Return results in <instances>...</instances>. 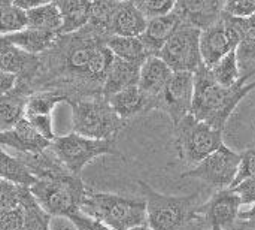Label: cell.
<instances>
[{
  "label": "cell",
  "mask_w": 255,
  "mask_h": 230,
  "mask_svg": "<svg viewBox=\"0 0 255 230\" xmlns=\"http://www.w3.org/2000/svg\"><path fill=\"white\" fill-rule=\"evenodd\" d=\"M182 25L179 16L175 12H170L163 16L148 19L146 28L140 36L149 55H158L164 43L175 34V31Z\"/></svg>",
  "instance_id": "obj_20"
},
{
  "label": "cell",
  "mask_w": 255,
  "mask_h": 230,
  "mask_svg": "<svg viewBox=\"0 0 255 230\" xmlns=\"http://www.w3.org/2000/svg\"><path fill=\"white\" fill-rule=\"evenodd\" d=\"M31 93L22 87L15 85V88L6 94L0 96V130L12 129L18 121L25 118V106L28 96Z\"/></svg>",
  "instance_id": "obj_22"
},
{
  "label": "cell",
  "mask_w": 255,
  "mask_h": 230,
  "mask_svg": "<svg viewBox=\"0 0 255 230\" xmlns=\"http://www.w3.org/2000/svg\"><path fill=\"white\" fill-rule=\"evenodd\" d=\"M25 118L31 123V126L37 130V133L42 135L45 139H48L51 142L55 139L51 115H31V117H25Z\"/></svg>",
  "instance_id": "obj_36"
},
{
  "label": "cell",
  "mask_w": 255,
  "mask_h": 230,
  "mask_svg": "<svg viewBox=\"0 0 255 230\" xmlns=\"http://www.w3.org/2000/svg\"><path fill=\"white\" fill-rule=\"evenodd\" d=\"M15 0H0V7H4V6H10L13 4Z\"/></svg>",
  "instance_id": "obj_44"
},
{
  "label": "cell",
  "mask_w": 255,
  "mask_h": 230,
  "mask_svg": "<svg viewBox=\"0 0 255 230\" xmlns=\"http://www.w3.org/2000/svg\"><path fill=\"white\" fill-rule=\"evenodd\" d=\"M128 230H152L148 225H142V226H136V228H131Z\"/></svg>",
  "instance_id": "obj_45"
},
{
  "label": "cell",
  "mask_w": 255,
  "mask_h": 230,
  "mask_svg": "<svg viewBox=\"0 0 255 230\" xmlns=\"http://www.w3.org/2000/svg\"><path fill=\"white\" fill-rule=\"evenodd\" d=\"M0 145L10 147L18 154L36 156L46 151L51 147V141L39 135L27 118H22L12 129L0 132Z\"/></svg>",
  "instance_id": "obj_14"
},
{
  "label": "cell",
  "mask_w": 255,
  "mask_h": 230,
  "mask_svg": "<svg viewBox=\"0 0 255 230\" xmlns=\"http://www.w3.org/2000/svg\"><path fill=\"white\" fill-rule=\"evenodd\" d=\"M232 190L238 195L241 205H254L255 204V178H247L236 186L232 187Z\"/></svg>",
  "instance_id": "obj_37"
},
{
  "label": "cell",
  "mask_w": 255,
  "mask_h": 230,
  "mask_svg": "<svg viewBox=\"0 0 255 230\" xmlns=\"http://www.w3.org/2000/svg\"><path fill=\"white\" fill-rule=\"evenodd\" d=\"M241 201L232 189L217 190L209 201L196 207V220L203 219L211 230H236Z\"/></svg>",
  "instance_id": "obj_11"
},
{
  "label": "cell",
  "mask_w": 255,
  "mask_h": 230,
  "mask_svg": "<svg viewBox=\"0 0 255 230\" xmlns=\"http://www.w3.org/2000/svg\"><path fill=\"white\" fill-rule=\"evenodd\" d=\"M239 163L241 153H236L223 144L218 150L205 157L190 171L184 172L181 177L200 180L215 190L230 189L236 180Z\"/></svg>",
  "instance_id": "obj_8"
},
{
  "label": "cell",
  "mask_w": 255,
  "mask_h": 230,
  "mask_svg": "<svg viewBox=\"0 0 255 230\" xmlns=\"http://www.w3.org/2000/svg\"><path fill=\"white\" fill-rule=\"evenodd\" d=\"M194 96V73L173 72L163 93L157 99V109L164 111L173 126L191 114Z\"/></svg>",
  "instance_id": "obj_10"
},
{
  "label": "cell",
  "mask_w": 255,
  "mask_h": 230,
  "mask_svg": "<svg viewBox=\"0 0 255 230\" xmlns=\"http://www.w3.org/2000/svg\"><path fill=\"white\" fill-rule=\"evenodd\" d=\"M21 186H15L0 178V217L19 205Z\"/></svg>",
  "instance_id": "obj_33"
},
{
  "label": "cell",
  "mask_w": 255,
  "mask_h": 230,
  "mask_svg": "<svg viewBox=\"0 0 255 230\" xmlns=\"http://www.w3.org/2000/svg\"><path fill=\"white\" fill-rule=\"evenodd\" d=\"M255 90V76L244 75L232 87L215 82L209 67L202 64L194 72V96L191 115L209 126L224 130L236 106Z\"/></svg>",
  "instance_id": "obj_1"
},
{
  "label": "cell",
  "mask_w": 255,
  "mask_h": 230,
  "mask_svg": "<svg viewBox=\"0 0 255 230\" xmlns=\"http://www.w3.org/2000/svg\"><path fill=\"white\" fill-rule=\"evenodd\" d=\"M4 37L10 43L18 46L19 49H22L31 55H40L55 42V39L58 37V33L27 27L18 33L6 34Z\"/></svg>",
  "instance_id": "obj_24"
},
{
  "label": "cell",
  "mask_w": 255,
  "mask_h": 230,
  "mask_svg": "<svg viewBox=\"0 0 255 230\" xmlns=\"http://www.w3.org/2000/svg\"><path fill=\"white\" fill-rule=\"evenodd\" d=\"M0 230H22V213L19 205L0 217Z\"/></svg>",
  "instance_id": "obj_39"
},
{
  "label": "cell",
  "mask_w": 255,
  "mask_h": 230,
  "mask_svg": "<svg viewBox=\"0 0 255 230\" xmlns=\"http://www.w3.org/2000/svg\"><path fill=\"white\" fill-rule=\"evenodd\" d=\"M67 102V96L58 91H51V90H42V91H34L28 96L27 106H25V117L31 115H51L52 111L57 108V105Z\"/></svg>",
  "instance_id": "obj_29"
},
{
  "label": "cell",
  "mask_w": 255,
  "mask_h": 230,
  "mask_svg": "<svg viewBox=\"0 0 255 230\" xmlns=\"http://www.w3.org/2000/svg\"><path fill=\"white\" fill-rule=\"evenodd\" d=\"M229 18L239 36V42L235 52H236L241 76L244 75L255 76V15L245 18L229 15Z\"/></svg>",
  "instance_id": "obj_16"
},
{
  "label": "cell",
  "mask_w": 255,
  "mask_h": 230,
  "mask_svg": "<svg viewBox=\"0 0 255 230\" xmlns=\"http://www.w3.org/2000/svg\"><path fill=\"white\" fill-rule=\"evenodd\" d=\"M114 1H117V3H127V1H131V0H114Z\"/></svg>",
  "instance_id": "obj_46"
},
{
  "label": "cell",
  "mask_w": 255,
  "mask_h": 230,
  "mask_svg": "<svg viewBox=\"0 0 255 230\" xmlns=\"http://www.w3.org/2000/svg\"><path fill=\"white\" fill-rule=\"evenodd\" d=\"M148 19L134 6L133 0L127 3H117L115 10L109 21V37L111 36H126V37H140L146 28Z\"/></svg>",
  "instance_id": "obj_18"
},
{
  "label": "cell",
  "mask_w": 255,
  "mask_h": 230,
  "mask_svg": "<svg viewBox=\"0 0 255 230\" xmlns=\"http://www.w3.org/2000/svg\"><path fill=\"white\" fill-rule=\"evenodd\" d=\"M16 81H18V78L15 75L0 70V96L12 91L16 85Z\"/></svg>",
  "instance_id": "obj_41"
},
{
  "label": "cell",
  "mask_w": 255,
  "mask_h": 230,
  "mask_svg": "<svg viewBox=\"0 0 255 230\" xmlns=\"http://www.w3.org/2000/svg\"><path fill=\"white\" fill-rule=\"evenodd\" d=\"M146 204V225L152 230H182L196 220L194 210L200 193L184 196L163 195L145 181H137Z\"/></svg>",
  "instance_id": "obj_4"
},
{
  "label": "cell",
  "mask_w": 255,
  "mask_h": 230,
  "mask_svg": "<svg viewBox=\"0 0 255 230\" xmlns=\"http://www.w3.org/2000/svg\"><path fill=\"white\" fill-rule=\"evenodd\" d=\"M223 132L191 114L187 115L173 126L175 148L179 159L190 166H196L223 145Z\"/></svg>",
  "instance_id": "obj_6"
},
{
  "label": "cell",
  "mask_w": 255,
  "mask_h": 230,
  "mask_svg": "<svg viewBox=\"0 0 255 230\" xmlns=\"http://www.w3.org/2000/svg\"><path fill=\"white\" fill-rule=\"evenodd\" d=\"M212 78L223 87H232L241 79V70L236 60V52L232 51L209 67Z\"/></svg>",
  "instance_id": "obj_30"
},
{
  "label": "cell",
  "mask_w": 255,
  "mask_h": 230,
  "mask_svg": "<svg viewBox=\"0 0 255 230\" xmlns=\"http://www.w3.org/2000/svg\"><path fill=\"white\" fill-rule=\"evenodd\" d=\"M224 13L238 18L255 15V0H224Z\"/></svg>",
  "instance_id": "obj_35"
},
{
  "label": "cell",
  "mask_w": 255,
  "mask_h": 230,
  "mask_svg": "<svg viewBox=\"0 0 255 230\" xmlns=\"http://www.w3.org/2000/svg\"><path fill=\"white\" fill-rule=\"evenodd\" d=\"M172 75L173 70L158 55L148 57L140 66L137 85L148 97H151L155 102V109H157V99L163 93Z\"/></svg>",
  "instance_id": "obj_19"
},
{
  "label": "cell",
  "mask_w": 255,
  "mask_h": 230,
  "mask_svg": "<svg viewBox=\"0 0 255 230\" xmlns=\"http://www.w3.org/2000/svg\"><path fill=\"white\" fill-rule=\"evenodd\" d=\"M19 208L22 213V230H51L52 217L39 205L30 187H21Z\"/></svg>",
  "instance_id": "obj_25"
},
{
  "label": "cell",
  "mask_w": 255,
  "mask_h": 230,
  "mask_svg": "<svg viewBox=\"0 0 255 230\" xmlns=\"http://www.w3.org/2000/svg\"><path fill=\"white\" fill-rule=\"evenodd\" d=\"M27 28V12L15 4L0 7V36Z\"/></svg>",
  "instance_id": "obj_31"
},
{
  "label": "cell",
  "mask_w": 255,
  "mask_h": 230,
  "mask_svg": "<svg viewBox=\"0 0 255 230\" xmlns=\"http://www.w3.org/2000/svg\"><path fill=\"white\" fill-rule=\"evenodd\" d=\"M247 178H255V147L241 153V163H239L238 175H236V180L232 184V187Z\"/></svg>",
  "instance_id": "obj_34"
},
{
  "label": "cell",
  "mask_w": 255,
  "mask_h": 230,
  "mask_svg": "<svg viewBox=\"0 0 255 230\" xmlns=\"http://www.w3.org/2000/svg\"><path fill=\"white\" fill-rule=\"evenodd\" d=\"M69 219L75 225L76 230H112L109 229L106 225H103L102 222H99V220H96V219H93L84 213H78Z\"/></svg>",
  "instance_id": "obj_38"
},
{
  "label": "cell",
  "mask_w": 255,
  "mask_h": 230,
  "mask_svg": "<svg viewBox=\"0 0 255 230\" xmlns=\"http://www.w3.org/2000/svg\"><path fill=\"white\" fill-rule=\"evenodd\" d=\"M0 132H1V130H0Z\"/></svg>",
  "instance_id": "obj_47"
},
{
  "label": "cell",
  "mask_w": 255,
  "mask_h": 230,
  "mask_svg": "<svg viewBox=\"0 0 255 230\" xmlns=\"http://www.w3.org/2000/svg\"><path fill=\"white\" fill-rule=\"evenodd\" d=\"M48 3H54V0H15L13 1L15 6L24 9L25 12L30 9H34V7L43 6V4H48Z\"/></svg>",
  "instance_id": "obj_43"
},
{
  "label": "cell",
  "mask_w": 255,
  "mask_h": 230,
  "mask_svg": "<svg viewBox=\"0 0 255 230\" xmlns=\"http://www.w3.org/2000/svg\"><path fill=\"white\" fill-rule=\"evenodd\" d=\"M51 230H76V228L67 217H52Z\"/></svg>",
  "instance_id": "obj_42"
},
{
  "label": "cell",
  "mask_w": 255,
  "mask_h": 230,
  "mask_svg": "<svg viewBox=\"0 0 255 230\" xmlns=\"http://www.w3.org/2000/svg\"><path fill=\"white\" fill-rule=\"evenodd\" d=\"M109 106L114 109V112L123 120L127 121L130 118H134L137 115H142L148 111L155 109V102L148 97L139 85H133L128 88H124L111 97L106 99Z\"/></svg>",
  "instance_id": "obj_17"
},
{
  "label": "cell",
  "mask_w": 255,
  "mask_h": 230,
  "mask_svg": "<svg viewBox=\"0 0 255 230\" xmlns=\"http://www.w3.org/2000/svg\"><path fill=\"white\" fill-rule=\"evenodd\" d=\"M39 67V55H31L4 36H0V70L12 73L18 78L16 84H27Z\"/></svg>",
  "instance_id": "obj_15"
},
{
  "label": "cell",
  "mask_w": 255,
  "mask_h": 230,
  "mask_svg": "<svg viewBox=\"0 0 255 230\" xmlns=\"http://www.w3.org/2000/svg\"><path fill=\"white\" fill-rule=\"evenodd\" d=\"M236 230H255V204L247 211H239Z\"/></svg>",
  "instance_id": "obj_40"
},
{
  "label": "cell",
  "mask_w": 255,
  "mask_h": 230,
  "mask_svg": "<svg viewBox=\"0 0 255 230\" xmlns=\"http://www.w3.org/2000/svg\"><path fill=\"white\" fill-rule=\"evenodd\" d=\"M106 46L114 54L115 58L139 63L142 64L148 57H151L140 40V37H126V36H111L106 39Z\"/></svg>",
  "instance_id": "obj_26"
},
{
  "label": "cell",
  "mask_w": 255,
  "mask_h": 230,
  "mask_svg": "<svg viewBox=\"0 0 255 230\" xmlns=\"http://www.w3.org/2000/svg\"><path fill=\"white\" fill-rule=\"evenodd\" d=\"M173 12L184 25L202 31L221 19L224 0H176Z\"/></svg>",
  "instance_id": "obj_13"
},
{
  "label": "cell",
  "mask_w": 255,
  "mask_h": 230,
  "mask_svg": "<svg viewBox=\"0 0 255 230\" xmlns=\"http://www.w3.org/2000/svg\"><path fill=\"white\" fill-rule=\"evenodd\" d=\"M87 189L79 175L69 172L60 163L52 171L36 178L30 192L51 217L69 219L81 213V202Z\"/></svg>",
  "instance_id": "obj_2"
},
{
  "label": "cell",
  "mask_w": 255,
  "mask_h": 230,
  "mask_svg": "<svg viewBox=\"0 0 255 230\" xmlns=\"http://www.w3.org/2000/svg\"><path fill=\"white\" fill-rule=\"evenodd\" d=\"M51 150L60 163L75 175H79L96 157L106 154L120 156L115 139H90L73 132L64 136H57L51 142Z\"/></svg>",
  "instance_id": "obj_7"
},
{
  "label": "cell",
  "mask_w": 255,
  "mask_h": 230,
  "mask_svg": "<svg viewBox=\"0 0 255 230\" xmlns=\"http://www.w3.org/2000/svg\"><path fill=\"white\" fill-rule=\"evenodd\" d=\"M158 57L173 72L194 73L203 64L200 55V30L182 24L164 43Z\"/></svg>",
  "instance_id": "obj_9"
},
{
  "label": "cell",
  "mask_w": 255,
  "mask_h": 230,
  "mask_svg": "<svg viewBox=\"0 0 255 230\" xmlns=\"http://www.w3.org/2000/svg\"><path fill=\"white\" fill-rule=\"evenodd\" d=\"M61 25H63L61 13L54 3H48L27 10V27L30 28L54 31L60 34Z\"/></svg>",
  "instance_id": "obj_28"
},
{
  "label": "cell",
  "mask_w": 255,
  "mask_h": 230,
  "mask_svg": "<svg viewBox=\"0 0 255 230\" xmlns=\"http://www.w3.org/2000/svg\"><path fill=\"white\" fill-rule=\"evenodd\" d=\"M140 66L139 63H130L120 58H115L102 87V96L105 99L111 97L112 94L137 85L139 84V75H140Z\"/></svg>",
  "instance_id": "obj_21"
},
{
  "label": "cell",
  "mask_w": 255,
  "mask_h": 230,
  "mask_svg": "<svg viewBox=\"0 0 255 230\" xmlns=\"http://www.w3.org/2000/svg\"><path fill=\"white\" fill-rule=\"evenodd\" d=\"M0 178L21 187H31L36 183V178L28 171V168L18 157L7 154L1 148V145H0Z\"/></svg>",
  "instance_id": "obj_27"
},
{
  "label": "cell",
  "mask_w": 255,
  "mask_h": 230,
  "mask_svg": "<svg viewBox=\"0 0 255 230\" xmlns=\"http://www.w3.org/2000/svg\"><path fill=\"white\" fill-rule=\"evenodd\" d=\"M91 3L93 0H54L63 18L60 34L75 33L84 28L90 19Z\"/></svg>",
  "instance_id": "obj_23"
},
{
  "label": "cell",
  "mask_w": 255,
  "mask_h": 230,
  "mask_svg": "<svg viewBox=\"0 0 255 230\" xmlns=\"http://www.w3.org/2000/svg\"><path fill=\"white\" fill-rule=\"evenodd\" d=\"M81 213L102 222L112 230H128L146 225L145 199L124 198L91 189H87L82 198Z\"/></svg>",
  "instance_id": "obj_3"
},
{
  "label": "cell",
  "mask_w": 255,
  "mask_h": 230,
  "mask_svg": "<svg viewBox=\"0 0 255 230\" xmlns=\"http://www.w3.org/2000/svg\"><path fill=\"white\" fill-rule=\"evenodd\" d=\"M239 42L236 28L229 15L223 12L220 21L200 31V55L206 67L214 66L229 52L235 51Z\"/></svg>",
  "instance_id": "obj_12"
},
{
  "label": "cell",
  "mask_w": 255,
  "mask_h": 230,
  "mask_svg": "<svg viewBox=\"0 0 255 230\" xmlns=\"http://www.w3.org/2000/svg\"><path fill=\"white\" fill-rule=\"evenodd\" d=\"M72 130L76 135L90 139H115L124 127L123 121L109 106L105 97H88L73 100Z\"/></svg>",
  "instance_id": "obj_5"
},
{
  "label": "cell",
  "mask_w": 255,
  "mask_h": 230,
  "mask_svg": "<svg viewBox=\"0 0 255 230\" xmlns=\"http://www.w3.org/2000/svg\"><path fill=\"white\" fill-rule=\"evenodd\" d=\"M133 3L146 19H152L173 12L176 0H133Z\"/></svg>",
  "instance_id": "obj_32"
}]
</instances>
